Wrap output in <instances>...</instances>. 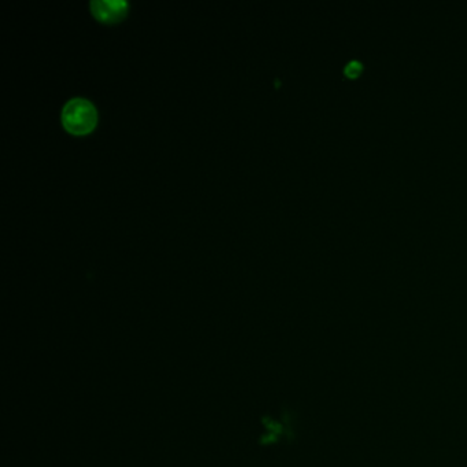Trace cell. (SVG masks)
Instances as JSON below:
<instances>
[{
    "instance_id": "1",
    "label": "cell",
    "mask_w": 467,
    "mask_h": 467,
    "mask_svg": "<svg viewBox=\"0 0 467 467\" xmlns=\"http://www.w3.org/2000/svg\"><path fill=\"white\" fill-rule=\"evenodd\" d=\"M62 123L70 133H88L96 123V110L89 100L73 97L63 106Z\"/></svg>"
},
{
    "instance_id": "3",
    "label": "cell",
    "mask_w": 467,
    "mask_h": 467,
    "mask_svg": "<svg viewBox=\"0 0 467 467\" xmlns=\"http://www.w3.org/2000/svg\"><path fill=\"white\" fill-rule=\"evenodd\" d=\"M362 71V63L357 59L348 62L344 67V73L348 75V77H357L359 75V73Z\"/></svg>"
},
{
    "instance_id": "2",
    "label": "cell",
    "mask_w": 467,
    "mask_h": 467,
    "mask_svg": "<svg viewBox=\"0 0 467 467\" xmlns=\"http://www.w3.org/2000/svg\"><path fill=\"white\" fill-rule=\"evenodd\" d=\"M91 10L93 15L103 22H117L122 19L128 11L125 0H92Z\"/></svg>"
}]
</instances>
